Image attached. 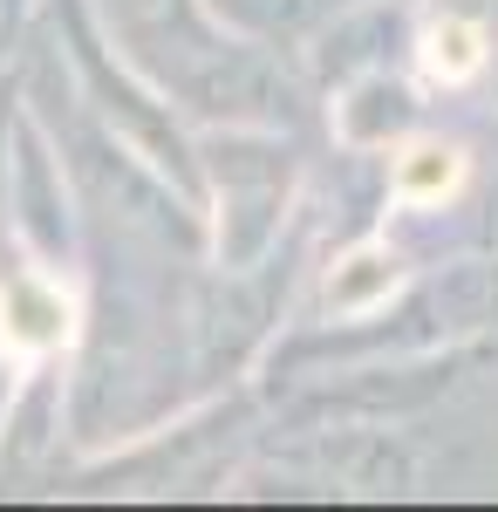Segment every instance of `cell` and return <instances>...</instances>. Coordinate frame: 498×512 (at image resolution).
I'll list each match as a JSON object with an SVG mask.
<instances>
[{"mask_svg": "<svg viewBox=\"0 0 498 512\" xmlns=\"http://www.w3.org/2000/svg\"><path fill=\"white\" fill-rule=\"evenodd\" d=\"M0 315H7V335L14 342H62V328H69V308L55 301V294H41V287H7V301H0Z\"/></svg>", "mask_w": 498, "mask_h": 512, "instance_id": "1", "label": "cell"}, {"mask_svg": "<svg viewBox=\"0 0 498 512\" xmlns=\"http://www.w3.org/2000/svg\"><path fill=\"white\" fill-rule=\"evenodd\" d=\"M423 62H430V76H437V82H464L478 62H485V41H478L471 21H444V28H430Z\"/></svg>", "mask_w": 498, "mask_h": 512, "instance_id": "2", "label": "cell"}, {"mask_svg": "<svg viewBox=\"0 0 498 512\" xmlns=\"http://www.w3.org/2000/svg\"><path fill=\"white\" fill-rule=\"evenodd\" d=\"M389 280H396V267H389L383 253H355L342 274L328 280V301H335L342 315H355V308H369L376 294H389Z\"/></svg>", "mask_w": 498, "mask_h": 512, "instance_id": "3", "label": "cell"}, {"mask_svg": "<svg viewBox=\"0 0 498 512\" xmlns=\"http://www.w3.org/2000/svg\"><path fill=\"white\" fill-rule=\"evenodd\" d=\"M396 185H403V198H444L451 185H458V158H451V151H437V144H423V151L403 158Z\"/></svg>", "mask_w": 498, "mask_h": 512, "instance_id": "4", "label": "cell"}]
</instances>
